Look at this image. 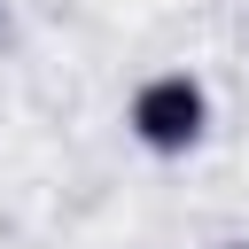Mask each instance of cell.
Returning <instances> with one entry per match:
<instances>
[{"label": "cell", "mask_w": 249, "mask_h": 249, "mask_svg": "<svg viewBox=\"0 0 249 249\" xmlns=\"http://www.w3.org/2000/svg\"><path fill=\"white\" fill-rule=\"evenodd\" d=\"M241 249H249V241H241Z\"/></svg>", "instance_id": "7a4b0ae2"}, {"label": "cell", "mask_w": 249, "mask_h": 249, "mask_svg": "<svg viewBox=\"0 0 249 249\" xmlns=\"http://www.w3.org/2000/svg\"><path fill=\"white\" fill-rule=\"evenodd\" d=\"M218 109H210V86L195 70H148L124 101V132L148 148V156H195L210 140Z\"/></svg>", "instance_id": "6da1fadb"}]
</instances>
